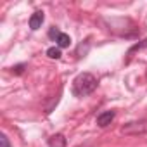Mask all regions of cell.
<instances>
[{
	"label": "cell",
	"mask_w": 147,
	"mask_h": 147,
	"mask_svg": "<svg viewBox=\"0 0 147 147\" xmlns=\"http://www.w3.org/2000/svg\"><path fill=\"white\" fill-rule=\"evenodd\" d=\"M97 88V78L90 73H82L73 80V94L76 97H85Z\"/></svg>",
	"instance_id": "6da1fadb"
},
{
	"label": "cell",
	"mask_w": 147,
	"mask_h": 147,
	"mask_svg": "<svg viewBox=\"0 0 147 147\" xmlns=\"http://www.w3.org/2000/svg\"><path fill=\"white\" fill-rule=\"evenodd\" d=\"M121 133L125 135H145L147 133V119L130 121L121 128Z\"/></svg>",
	"instance_id": "7a4b0ae2"
},
{
	"label": "cell",
	"mask_w": 147,
	"mask_h": 147,
	"mask_svg": "<svg viewBox=\"0 0 147 147\" xmlns=\"http://www.w3.org/2000/svg\"><path fill=\"white\" fill-rule=\"evenodd\" d=\"M113 119H114V111H104L97 116V125L100 128H106L107 125H111Z\"/></svg>",
	"instance_id": "3957f363"
},
{
	"label": "cell",
	"mask_w": 147,
	"mask_h": 147,
	"mask_svg": "<svg viewBox=\"0 0 147 147\" xmlns=\"http://www.w3.org/2000/svg\"><path fill=\"white\" fill-rule=\"evenodd\" d=\"M43 23V12L42 11H36L31 18H30V28L31 30H38Z\"/></svg>",
	"instance_id": "277c9868"
},
{
	"label": "cell",
	"mask_w": 147,
	"mask_h": 147,
	"mask_svg": "<svg viewBox=\"0 0 147 147\" xmlns=\"http://www.w3.org/2000/svg\"><path fill=\"white\" fill-rule=\"evenodd\" d=\"M49 147H66V138L64 135L57 133V135H52L49 138Z\"/></svg>",
	"instance_id": "5b68a950"
},
{
	"label": "cell",
	"mask_w": 147,
	"mask_h": 147,
	"mask_svg": "<svg viewBox=\"0 0 147 147\" xmlns=\"http://www.w3.org/2000/svg\"><path fill=\"white\" fill-rule=\"evenodd\" d=\"M55 42H57V47H59V49H64V47H69L71 38H69V35H66V33H61Z\"/></svg>",
	"instance_id": "8992f818"
},
{
	"label": "cell",
	"mask_w": 147,
	"mask_h": 147,
	"mask_svg": "<svg viewBox=\"0 0 147 147\" xmlns=\"http://www.w3.org/2000/svg\"><path fill=\"white\" fill-rule=\"evenodd\" d=\"M47 55H49L50 59H59V57H61V49H59V47H50V49L47 50Z\"/></svg>",
	"instance_id": "52a82bcc"
},
{
	"label": "cell",
	"mask_w": 147,
	"mask_h": 147,
	"mask_svg": "<svg viewBox=\"0 0 147 147\" xmlns=\"http://www.w3.org/2000/svg\"><path fill=\"white\" fill-rule=\"evenodd\" d=\"M0 145L2 147H11V144H9V138L2 133V137H0Z\"/></svg>",
	"instance_id": "ba28073f"
},
{
	"label": "cell",
	"mask_w": 147,
	"mask_h": 147,
	"mask_svg": "<svg viewBox=\"0 0 147 147\" xmlns=\"http://www.w3.org/2000/svg\"><path fill=\"white\" fill-rule=\"evenodd\" d=\"M16 73H18V75H21V73H23V69H24V64H19V66H16V67H12Z\"/></svg>",
	"instance_id": "9c48e42d"
},
{
	"label": "cell",
	"mask_w": 147,
	"mask_h": 147,
	"mask_svg": "<svg viewBox=\"0 0 147 147\" xmlns=\"http://www.w3.org/2000/svg\"><path fill=\"white\" fill-rule=\"evenodd\" d=\"M49 35H50V36H52V38H54V36H55V40H57V36H59V35H61V33H59V31H57V30H54V28H52V30H50V33H49Z\"/></svg>",
	"instance_id": "30bf717a"
}]
</instances>
